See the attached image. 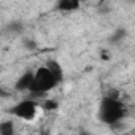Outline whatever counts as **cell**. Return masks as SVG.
<instances>
[{"instance_id": "cell-5", "label": "cell", "mask_w": 135, "mask_h": 135, "mask_svg": "<svg viewBox=\"0 0 135 135\" xmlns=\"http://www.w3.org/2000/svg\"><path fill=\"white\" fill-rule=\"evenodd\" d=\"M57 8L60 11H75L80 8V0H59Z\"/></svg>"}, {"instance_id": "cell-6", "label": "cell", "mask_w": 135, "mask_h": 135, "mask_svg": "<svg viewBox=\"0 0 135 135\" xmlns=\"http://www.w3.org/2000/svg\"><path fill=\"white\" fill-rule=\"evenodd\" d=\"M46 67H48V69L51 70V73L56 76V80L60 83L62 81V78H64V72H62V67L56 62V60H49L48 64H46Z\"/></svg>"}, {"instance_id": "cell-9", "label": "cell", "mask_w": 135, "mask_h": 135, "mask_svg": "<svg viewBox=\"0 0 135 135\" xmlns=\"http://www.w3.org/2000/svg\"><path fill=\"white\" fill-rule=\"evenodd\" d=\"M107 97H110V99H116V100H118V99H119V92L111 89V91L108 92V95H107Z\"/></svg>"}, {"instance_id": "cell-10", "label": "cell", "mask_w": 135, "mask_h": 135, "mask_svg": "<svg viewBox=\"0 0 135 135\" xmlns=\"http://www.w3.org/2000/svg\"><path fill=\"white\" fill-rule=\"evenodd\" d=\"M102 57H103V60H108V59H110V54H108L107 51H103V52H102Z\"/></svg>"}, {"instance_id": "cell-7", "label": "cell", "mask_w": 135, "mask_h": 135, "mask_svg": "<svg viewBox=\"0 0 135 135\" xmlns=\"http://www.w3.org/2000/svg\"><path fill=\"white\" fill-rule=\"evenodd\" d=\"M0 133L2 135H13V124L11 122H3L0 126Z\"/></svg>"}, {"instance_id": "cell-4", "label": "cell", "mask_w": 135, "mask_h": 135, "mask_svg": "<svg viewBox=\"0 0 135 135\" xmlns=\"http://www.w3.org/2000/svg\"><path fill=\"white\" fill-rule=\"evenodd\" d=\"M33 75H35V73H32V72H26V73L16 81V89H18V91L30 89V84H32V81H33Z\"/></svg>"}, {"instance_id": "cell-8", "label": "cell", "mask_w": 135, "mask_h": 135, "mask_svg": "<svg viewBox=\"0 0 135 135\" xmlns=\"http://www.w3.org/2000/svg\"><path fill=\"white\" fill-rule=\"evenodd\" d=\"M57 102H54V100H45L43 102V105H41V108L43 110H46V111H52V110H57Z\"/></svg>"}, {"instance_id": "cell-1", "label": "cell", "mask_w": 135, "mask_h": 135, "mask_svg": "<svg viewBox=\"0 0 135 135\" xmlns=\"http://www.w3.org/2000/svg\"><path fill=\"white\" fill-rule=\"evenodd\" d=\"M59 84V81L56 80V76L51 73V70L48 67H40V69L35 72L33 75V81L30 84V89L32 92H48L51 89H54L56 86Z\"/></svg>"}, {"instance_id": "cell-11", "label": "cell", "mask_w": 135, "mask_h": 135, "mask_svg": "<svg viewBox=\"0 0 135 135\" xmlns=\"http://www.w3.org/2000/svg\"><path fill=\"white\" fill-rule=\"evenodd\" d=\"M102 2H107V0H100V3H102Z\"/></svg>"}, {"instance_id": "cell-3", "label": "cell", "mask_w": 135, "mask_h": 135, "mask_svg": "<svg viewBox=\"0 0 135 135\" xmlns=\"http://www.w3.org/2000/svg\"><path fill=\"white\" fill-rule=\"evenodd\" d=\"M37 108H38L37 102H33V100H22L21 103H18V105L11 110V113H13L15 116H18V118H21V119L30 121V119L35 118Z\"/></svg>"}, {"instance_id": "cell-2", "label": "cell", "mask_w": 135, "mask_h": 135, "mask_svg": "<svg viewBox=\"0 0 135 135\" xmlns=\"http://www.w3.org/2000/svg\"><path fill=\"white\" fill-rule=\"evenodd\" d=\"M100 114H102V119L108 124L118 122L124 116V105L116 99L105 97V100L102 102V107H100Z\"/></svg>"}]
</instances>
